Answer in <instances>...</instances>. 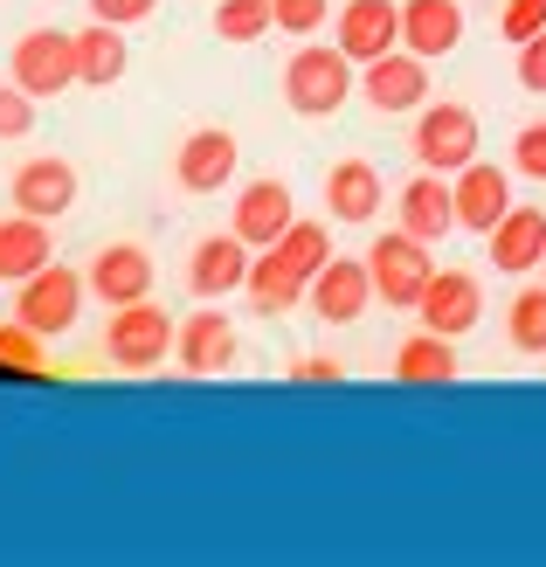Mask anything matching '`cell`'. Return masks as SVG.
Returning a JSON list of instances; mask_svg holds the SVG:
<instances>
[{
  "mask_svg": "<svg viewBox=\"0 0 546 567\" xmlns=\"http://www.w3.org/2000/svg\"><path fill=\"white\" fill-rule=\"evenodd\" d=\"M353 91H360V83H353V55L339 42L332 49L311 42V49L291 55V70H284V104H291L298 118H332Z\"/></svg>",
  "mask_w": 546,
  "mask_h": 567,
  "instance_id": "obj_1",
  "label": "cell"
},
{
  "mask_svg": "<svg viewBox=\"0 0 546 567\" xmlns=\"http://www.w3.org/2000/svg\"><path fill=\"white\" fill-rule=\"evenodd\" d=\"M174 319L153 305V298H132V305H111V326H104V353L111 367H125V374H146L174 353Z\"/></svg>",
  "mask_w": 546,
  "mask_h": 567,
  "instance_id": "obj_2",
  "label": "cell"
},
{
  "mask_svg": "<svg viewBox=\"0 0 546 567\" xmlns=\"http://www.w3.org/2000/svg\"><path fill=\"white\" fill-rule=\"evenodd\" d=\"M367 270H373V291H381V305L394 311H415L422 284L436 277V257H429V243L409 236V229H388L381 243L367 249Z\"/></svg>",
  "mask_w": 546,
  "mask_h": 567,
  "instance_id": "obj_3",
  "label": "cell"
},
{
  "mask_svg": "<svg viewBox=\"0 0 546 567\" xmlns=\"http://www.w3.org/2000/svg\"><path fill=\"white\" fill-rule=\"evenodd\" d=\"M8 76L21 83L28 97H55L76 83V35L70 28H28L8 55Z\"/></svg>",
  "mask_w": 546,
  "mask_h": 567,
  "instance_id": "obj_4",
  "label": "cell"
},
{
  "mask_svg": "<svg viewBox=\"0 0 546 567\" xmlns=\"http://www.w3.org/2000/svg\"><path fill=\"white\" fill-rule=\"evenodd\" d=\"M415 159L429 166V174H464V166L477 159V118L471 104H429L415 111Z\"/></svg>",
  "mask_w": 546,
  "mask_h": 567,
  "instance_id": "obj_5",
  "label": "cell"
},
{
  "mask_svg": "<svg viewBox=\"0 0 546 567\" xmlns=\"http://www.w3.org/2000/svg\"><path fill=\"white\" fill-rule=\"evenodd\" d=\"M76 305H83V277L70 264H42L35 277H21V298H14V319L42 339H63L76 326Z\"/></svg>",
  "mask_w": 546,
  "mask_h": 567,
  "instance_id": "obj_6",
  "label": "cell"
},
{
  "mask_svg": "<svg viewBox=\"0 0 546 567\" xmlns=\"http://www.w3.org/2000/svg\"><path fill=\"white\" fill-rule=\"evenodd\" d=\"M305 298H311V311H319L326 326L367 319V305H373V270H367V257H326V270L305 284Z\"/></svg>",
  "mask_w": 546,
  "mask_h": 567,
  "instance_id": "obj_7",
  "label": "cell"
},
{
  "mask_svg": "<svg viewBox=\"0 0 546 567\" xmlns=\"http://www.w3.org/2000/svg\"><path fill=\"white\" fill-rule=\"evenodd\" d=\"M415 319L429 332H443V339H464L477 319H484V291H477V277L471 270H436L422 284V298H415Z\"/></svg>",
  "mask_w": 546,
  "mask_h": 567,
  "instance_id": "obj_8",
  "label": "cell"
},
{
  "mask_svg": "<svg viewBox=\"0 0 546 567\" xmlns=\"http://www.w3.org/2000/svg\"><path fill=\"white\" fill-rule=\"evenodd\" d=\"M422 91H429V63L415 49H388L360 63V97L373 111H422Z\"/></svg>",
  "mask_w": 546,
  "mask_h": 567,
  "instance_id": "obj_9",
  "label": "cell"
},
{
  "mask_svg": "<svg viewBox=\"0 0 546 567\" xmlns=\"http://www.w3.org/2000/svg\"><path fill=\"white\" fill-rule=\"evenodd\" d=\"M450 194H456V229L492 236L498 221H505V208H512V174H505V166L471 159L464 174H450Z\"/></svg>",
  "mask_w": 546,
  "mask_h": 567,
  "instance_id": "obj_10",
  "label": "cell"
},
{
  "mask_svg": "<svg viewBox=\"0 0 546 567\" xmlns=\"http://www.w3.org/2000/svg\"><path fill=\"white\" fill-rule=\"evenodd\" d=\"M243 277H249V243L228 229V236H200L194 243V264H187V291L200 305H222L228 291H243Z\"/></svg>",
  "mask_w": 546,
  "mask_h": 567,
  "instance_id": "obj_11",
  "label": "cell"
},
{
  "mask_svg": "<svg viewBox=\"0 0 546 567\" xmlns=\"http://www.w3.org/2000/svg\"><path fill=\"white\" fill-rule=\"evenodd\" d=\"M236 159H243V146H236V132H222V125H200L187 146H181V159H174V181L187 187V194H215V187H228L236 181Z\"/></svg>",
  "mask_w": 546,
  "mask_h": 567,
  "instance_id": "obj_12",
  "label": "cell"
},
{
  "mask_svg": "<svg viewBox=\"0 0 546 567\" xmlns=\"http://www.w3.org/2000/svg\"><path fill=\"white\" fill-rule=\"evenodd\" d=\"M339 49L353 55V63H373V55H388L401 49V8L394 0H347L339 8Z\"/></svg>",
  "mask_w": 546,
  "mask_h": 567,
  "instance_id": "obj_13",
  "label": "cell"
},
{
  "mask_svg": "<svg viewBox=\"0 0 546 567\" xmlns=\"http://www.w3.org/2000/svg\"><path fill=\"white\" fill-rule=\"evenodd\" d=\"M456 42H464V8L456 0H401V49H415L422 63H443Z\"/></svg>",
  "mask_w": 546,
  "mask_h": 567,
  "instance_id": "obj_14",
  "label": "cell"
},
{
  "mask_svg": "<svg viewBox=\"0 0 546 567\" xmlns=\"http://www.w3.org/2000/svg\"><path fill=\"white\" fill-rule=\"evenodd\" d=\"M401 229H409V236H422L429 249H436L450 229H456V194H450V174H429V166H422V174L409 181V187H401Z\"/></svg>",
  "mask_w": 546,
  "mask_h": 567,
  "instance_id": "obj_15",
  "label": "cell"
},
{
  "mask_svg": "<svg viewBox=\"0 0 546 567\" xmlns=\"http://www.w3.org/2000/svg\"><path fill=\"white\" fill-rule=\"evenodd\" d=\"M291 221H298V208H291V187H284V181H249L243 194H236V236L249 243V249H270L284 229H291Z\"/></svg>",
  "mask_w": 546,
  "mask_h": 567,
  "instance_id": "obj_16",
  "label": "cell"
},
{
  "mask_svg": "<svg viewBox=\"0 0 546 567\" xmlns=\"http://www.w3.org/2000/svg\"><path fill=\"white\" fill-rule=\"evenodd\" d=\"M8 194H14V208H21V215L55 221V215H70V208H76V166H70V159H28Z\"/></svg>",
  "mask_w": 546,
  "mask_h": 567,
  "instance_id": "obj_17",
  "label": "cell"
},
{
  "mask_svg": "<svg viewBox=\"0 0 546 567\" xmlns=\"http://www.w3.org/2000/svg\"><path fill=\"white\" fill-rule=\"evenodd\" d=\"M484 243H492V264H498L505 277L539 270V264H546V208H519V202H512L505 221H498Z\"/></svg>",
  "mask_w": 546,
  "mask_h": 567,
  "instance_id": "obj_18",
  "label": "cell"
},
{
  "mask_svg": "<svg viewBox=\"0 0 546 567\" xmlns=\"http://www.w3.org/2000/svg\"><path fill=\"white\" fill-rule=\"evenodd\" d=\"M91 291L104 298V305H132V298H153V257L138 243H111L104 257L91 264Z\"/></svg>",
  "mask_w": 546,
  "mask_h": 567,
  "instance_id": "obj_19",
  "label": "cell"
},
{
  "mask_svg": "<svg viewBox=\"0 0 546 567\" xmlns=\"http://www.w3.org/2000/svg\"><path fill=\"white\" fill-rule=\"evenodd\" d=\"M174 353L187 374H222V367H236V326H228V311H194L181 326Z\"/></svg>",
  "mask_w": 546,
  "mask_h": 567,
  "instance_id": "obj_20",
  "label": "cell"
},
{
  "mask_svg": "<svg viewBox=\"0 0 546 567\" xmlns=\"http://www.w3.org/2000/svg\"><path fill=\"white\" fill-rule=\"evenodd\" d=\"M394 381H409V388H450L456 381V339L443 332H415V339H401L394 347Z\"/></svg>",
  "mask_w": 546,
  "mask_h": 567,
  "instance_id": "obj_21",
  "label": "cell"
},
{
  "mask_svg": "<svg viewBox=\"0 0 546 567\" xmlns=\"http://www.w3.org/2000/svg\"><path fill=\"white\" fill-rule=\"evenodd\" d=\"M125 63H132V49H125V35H119V21H97V14H91V28L76 35V83L111 91V83L125 76Z\"/></svg>",
  "mask_w": 546,
  "mask_h": 567,
  "instance_id": "obj_22",
  "label": "cell"
},
{
  "mask_svg": "<svg viewBox=\"0 0 546 567\" xmlns=\"http://www.w3.org/2000/svg\"><path fill=\"white\" fill-rule=\"evenodd\" d=\"M42 264H55V243H49V221L42 215H8V221H0V277H35Z\"/></svg>",
  "mask_w": 546,
  "mask_h": 567,
  "instance_id": "obj_23",
  "label": "cell"
},
{
  "mask_svg": "<svg viewBox=\"0 0 546 567\" xmlns=\"http://www.w3.org/2000/svg\"><path fill=\"white\" fill-rule=\"evenodd\" d=\"M326 208H332V221H373L381 215V174L367 159H339L326 174Z\"/></svg>",
  "mask_w": 546,
  "mask_h": 567,
  "instance_id": "obj_24",
  "label": "cell"
},
{
  "mask_svg": "<svg viewBox=\"0 0 546 567\" xmlns=\"http://www.w3.org/2000/svg\"><path fill=\"white\" fill-rule=\"evenodd\" d=\"M243 291H249V305L264 311V319H277V311H291L298 298H305V277L277 257V249H264V257H249V277H243Z\"/></svg>",
  "mask_w": 546,
  "mask_h": 567,
  "instance_id": "obj_25",
  "label": "cell"
},
{
  "mask_svg": "<svg viewBox=\"0 0 546 567\" xmlns=\"http://www.w3.org/2000/svg\"><path fill=\"white\" fill-rule=\"evenodd\" d=\"M270 249H277V257H284V264H291V270L311 284V277L326 270V257H332V236H326V221H291V229H284Z\"/></svg>",
  "mask_w": 546,
  "mask_h": 567,
  "instance_id": "obj_26",
  "label": "cell"
},
{
  "mask_svg": "<svg viewBox=\"0 0 546 567\" xmlns=\"http://www.w3.org/2000/svg\"><path fill=\"white\" fill-rule=\"evenodd\" d=\"M505 332H512V347H519V353H546V284H526V291L512 298Z\"/></svg>",
  "mask_w": 546,
  "mask_h": 567,
  "instance_id": "obj_27",
  "label": "cell"
},
{
  "mask_svg": "<svg viewBox=\"0 0 546 567\" xmlns=\"http://www.w3.org/2000/svg\"><path fill=\"white\" fill-rule=\"evenodd\" d=\"M270 0H215V35L222 42H256V35H270Z\"/></svg>",
  "mask_w": 546,
  "mask_h": 567,
  "instance_id": "obj_28",
  "label": "cell"
},
{
  "mask_svg": "<svg viewBox=\"0 0 546 567\" xmlns=\"http://www.w3.org/2000/svg\"><path fill=\"white\" fill-rule=\"evenodd\" d=\"M0 367H14V374H35V367H42V332H28L21 319L0 326Z\"/></svg>",
  "mask_w": 546,
  "mask_h": 567,
  "instance_id": "obj_29",
  "label": "cell"
},
{
  "mask_svg": "<svg viewBox=\"0 0 546 567\" xmlns=\"http://www.w3.org/2000/svg\"><path fill=\"white\" fill-rule=\"evenodd\" d=\"M28 125H35V97L8 76L0 83V138H28Z\"/></svg>",
  "mask_w": 546,
  "mask_h": 567,
  "instance_id": "obj_30",
  "label": "cell"
},
{
  "mask_svg": "<svg viewBox=\"0 0 546 567\" xmlns=\"http://www.w3.org/2000/svg\"><path fill=\"white\" fill-rule=\"evenodd\" d=\"M270 21L284 35H311V28L326 21V0H270Z\"/></svg>",
  "mask_w": 546,
  "mask_h": 567,
  "instance_id": "obj_31",
  "label": "cell"
},
{
  "mask_svg": "<svg viewBox=\"0 0 546 567\" xmlns=\"http://www.w3.org/2000/svg\"><path fill=\"white\" fill-rule=\"evenodd\" d=\"M512 166H519L526 181H546V118H539V125H526L519 138H512Z\"/></svg>",
  "mask_w": 546,
  "mask_h": 567,
  "instance_id": "obj_32",
  "label": "cell"
},
{
  "mask_svg": "<svg viewBox=\"0 0 546 567\" xmlns=\"http://www.w3.org/2000/svg\"><path fill=\"white\" fill-rule=\"evenodd\" d=\"M519 91L546 97V28H539V35H526V42H519Z\"/></svg>",
  "mask_w": 546,
  "mask_h": 567,
  "instance_id": "obj_33",
  "label": "cell"
},
{
  "mask_svg": "<svg viewBox=\"0 0 546 567\" xmlns=\"http://www.w3.org/2000/svg\"><path fill=\"white\" fill-rule=\"evenodd\" d=\"M539 28H546V0H505V35L512 42L539 35Z\"/></svg>",
  "mask_w": 546,
  "mask_h": 567,
  "instance_id": "obj_34",
  "label": "cell"
},
{
  "mask_svg": "<svg viewBox=\"0 0 546 567\" xmlns=\"http://www.w3.org/2000/svg\"><path fill=\"white\" fill-rule=\"evenodd\" d=\"M159 8V0H91V14L97 21H119V28H132V21H146Z\"/></svg>",
  "mask_w": 546,
  "mask_h": 567,
  "instance_id": "obj_35",
  "label": "cell"
},
{
  "mask_svg": "<svg viewBox=\"0 0 546 567\" xmlns=\"http://www.w3.org/2000/svg\"><path fill=\"white\" fill-rule=\"evenodd\" d=\"M291 381H305V388H311V381H326V388H332V381H347V367H339L332 353H305V360L291 367Z\"/></svg>",
  "mask_w": 546,
  "mask_h": 567,
  "instance_id": "obj_36",
  "label": "cell"
},
{
  "mask_svg": "<svg viewBox=\"0 0 546 567\" xmlns=\"http://www.w3.org/2000/svg\"><path fill=\"white\" fill-rule=\"evenodd\" d=\"M539 270H546V264H539Z\"/></svg>",
  "mask_w": 546,
  "mask_h": 567,
  "instance_id": "obj_37",
  "label": "cell"
}]
</instances>
